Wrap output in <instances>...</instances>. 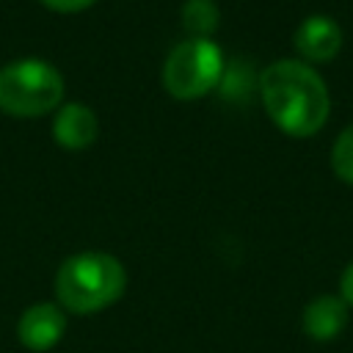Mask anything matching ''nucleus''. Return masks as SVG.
<instances>
[{"mask_svg":"<svg viewBox=\"0 0 353 353\" xmlns=\"http://www.w3.org/2000/svg\"><path fill=\"white\" fill-rule=\"evenodd\" d=\"M259 94L270 121L292 138L314 135L331 113V97L323 77L295 58L270 63L259 74Z\"/></svg>","mask_w":353,"mask_h":353,"instance_id":"1","label":"nucleus"},{"mask_svg":"<svg viewBox=\"0 0 353 353\" xmlns=\"http://www.w3.org/2000/svg\"><path fill=\"white\" fill-rule=\"evenodd\" d=\"M127 290L124 265L108 251H80L61 262L55 273V298L61 309L94 314L113 306Z\"/></svg>","mask_w":353,"mask_h":353,"instance_id":"2","label":"nucleus"},{"mask_svg":"<svg viewBox=\"0 0 353 353\" xmlns=\"http://www.w3.org/2000/svg\"><path fill=\"white\" fill-rule=\"evenodd\" d=\"M61 72L41 58H19L0 69V110L17 119L44 116L63 102Z\"/></svg>","mask_w":353,"mask_h":353,"instance_id":"3","label":"nucleus"},{"mask_svg":"<svg viewBox=\"0 0 353 353\" xmlns=\"http://www.w3.org/2000/svg\"><path fill=\"white\" fill-rule=\"evenodd\" d=\"M223 77V52L212 39L179 41L163 63V85L174 99L190 102L210 94Z\"/></svg>","mask_w":353,"mask_h":353,"instance_id":"4","label":"nucleus"},{"mask_svg":"<svg viewBox=\"0 0 353 353\" xmlns=\"http://www.w3.org/2000/svg\"><path fill=\"white\" fill-rule=\"evenodd\" d=\"M66 334V312L61 309V303H33L19 314L17 323V339L22 342V347L33 350V353H44L52 350L61 336Z\"/></svg>","mask_w":353,"mask_h":353,"instance_id":"5","label":"nucleus"},{"mask_svg":"<svg viewBox=\"0 0 353 353\" xmlns=\"http://www.w3.org/2000/svg\"><path fill=\"white\" fill-rule=\"evenodd\" d=\"M292 47L303 58V63H328L342 50V30L331 17L314 14L295 28Z\"/></svg>","mask_w":353,"mask_h":353,"instance_id":"6","label":"nucleus"},{"mask_svg":"<svg viewBox=\"0 0 353 353\" xmlns=\"http://www.w3.org/2000/svg\"><path fill=\"white\" fill-rule=\"evenodd\" d=\"M97 132H99V121L88 105L66 102L58 108V116L52 121V138L61 149L83 152L97 141Z\"/></svg>","mask_w":353,"mask_h":353,"instance_id":"7","label":"nucleus"},{"mask_svg":"<svg viewBox=\"0 0 353 353\" xmlns=\"http://www.w3.org/2000/svg\"><path fill=\"white\" fill-rule=\"evenodd\" d=\"M303 334L314 342H331L347 325V303L339 295H317L303 309Z\"/></svg>","mask_w":353,"mask_h":353,"instance_id":"8","label":"nucleus"},{"mask_svg":"<svg viewBox=\"0 0 353 353\" xmlns=\"http://www.w3.org/2000/svg\"><path fill=\"white\" fill-rule=\"evenodd\" d=\"M218 22H221V14L215 0H188L182 6V28L190 39H210Z\"/></svg>","mask_w":353,"mask_h":353,"instance_id":"9","label":"nucleus"},{"mask_svg":"<svg viewBox=\"0 0 353 353\" xmlns=\"http://www.w3.org/2000/svg\"><path fill=\"white\" fill-rule=\"evenodd\" d=\"M331 168L334 174L345 182V185H353V124H347L339 138L334 141V149H331Z\"/></svg>","mask_w":353,"mask_h":353,"instance_id":"10","label":"nucleus"},{"mask_svg":"<svg viewBox=\"0 0 353 353\" xmlns=\"http://www.w3.org/2000/svg\"><path fill=\"white\" fill-rule=\"evenodd\" d=\"M39 3H44L50 11H58V14H77L94 6L97 0H39Z\"/></svg>","mask_w":353,"mask_h":353,"instance_id":"11","label":"nucleus"},{"mask_svg":"<svg viewBox=\"0 0 353 353\" xmlns=\"http://www.w3.org/2000/svg\"><path fill=\"white\" fill-rule=\"evenodd\" d=\"M339 298H342L347 306H353V262L342 270V279H339Z\"/></svg>","mask_w":353,"mask_h":353,"instance_id":"12","label":"nucleus"}]
</instances>
